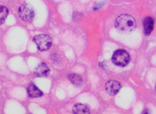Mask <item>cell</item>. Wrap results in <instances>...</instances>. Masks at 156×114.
<instances>
[{
    "instance_id": "cell-9",
    "label": "cell",
    "mask_w": 156,
    "mask_h": 114,
    "mask_svg": "<svg viewBox=\"0 0 156 114\" xmlns=\"http://www.w3.org/2000/svg\"><path fill=\"white\" fill-rule=\"evenodd\" d=\"M73 112L75 114H90V110L88 107L82 104H76L73 107Z\"/></svg>"
},
{
    "instance_id": "cell-1",
    "label": "cell",
    "mask_w": 156,
    "mask_h": 114,
    "mask_svg": "<svg viewBox=\"0 0 156 114\" xmlns=\"http://www.w3.org/2000/svg\"><path fill=\"white\" fill-rule=\"evenodd\" d=\"M115 26L119 32L129 33L136 29V23L132 16L128 14H122L116 20Z\"/></svg>"
},
{
    "instance_id": "cell-10",
    "label": "cell",
    "mask_w": 156,
    "mask_h": 114,
    "mask_svg": "<svg viewBox=\"0 0 156 114\" xmlns=\"http://www.w3.org/2000/svg\"><path fill=\"white\" fill-rule=\"evenodd\" d=\"M68 79L76 86H80L83 83L82 77L77 74H71L68 76Z\"/></svg>"
},
{
    "instance_id": "cell-3",
    "label": "cell",
    "mask_w": 156,
    "mask_h": 114,
    "mask_svg": "<svg viewBox=\"0 0 156 114\" xmlns=\"http://www.w3.org/2000/svg\"><path fill=\"white\" fill-rule=\"evenodd\" d=\"M33 41L36 44L39 50L42 52L49 50L52 44L51 37L44 34H39L34 36Z\"/></svg>"
},
{
    "instance_id": "cell-8",
    "label": "cell",
    "mask_w": 156,
    "mask_h": 114,
    "mask_svg": "<svg viewBox=\"0 0 156 114\" xmlns=\"http://www.w3.org/2000/svg\"><path fill=\"white\" fill-rule=\"evenodd\" d=\"M27 93L30 97L40 98L42 96L43 92L34 84H30L27 88Z\"/></svg>"
},
{
    "instance_id": "cell-11",
    "label": "cell",
    "mask_w": 156,
    "mask_h": 114,
    "mask_svg": "<svg viewBox=\"0 0 156 114\" xmlns=\"http://www.w3.org/2000/svg\"><path fill=\"white\" fill-rule=\"evenodd\" d=\"M0 9H1L0 22H1V24H2L5 22V20L8 17V14H9V10L4 6H1Z\"/></svg>"
},
{
    "instance_id": "cell-2",
    "label": "cell",
    "mask_w": 156,
    "mask_h": 114,
    "mask_svg": "<svg viewBox=\"0 0 156 114\" xmlns=\"http://www.w3.org/2000/svg\"><path fill=\"white\" fill-rule=\"evenodd\" d=\"M130 61V56L128 53L124 50H118L113 54L112 61L117 66L124 67L126 66Z\"/></svg>"
},
{
    "instance_id": "cell-5",
    "label": "cell",
    "mask_w": 156,
    "mask_h": 114,
    "mask_svg": "<svg viewBox=\"0 0 156 114\" xmlns=\"http://www.w3.org/2000/svg\"><path fill=\"white\" fill-rule=\"evenodd\" d=\"M121 87L120 84L115 80H110L105 85V89L107 92L108 94L111 96L115 95L117 94Z\"/></svg>"
},
{
    "instance_id": "cell-4",
    "label": "cell",
    "mask_w": 156,
    "mask_h": 114,
    "mask_svg": "<svg viewBox=\"0 0 156 114\" xmlns=\"http://www.w3.org/2000/svg\"><path fill=\"white\" fill-rule=\"evenodd\" d=\"M18 14L20 18L26 22L32 21L35 16L32 7L27 3L21 5L18 10Z\"/></svg>"
},
{
    "instance_id": "cell-12",
    "label": "cell",
    "mask_w": 156,
    "mask_h": 114,
    "mask_svg": "<svg viewBox=\"0 0 156 114\" xmlns=\"http://www.w3.org/2000/svg\"><path fill=\"white\" fill-rule=\"evenodd\" d=\"M155 88H156V86H155Z\"/></svg>"
},
{
    "instance_id": "cell-7",
    "label": "cell",
    "mask_w": 156,
    "mask_h": 114,
    "mask_svg": "<svg viewBox=\"0 0 156 114\" xmlns=\"http://www.w3.org/2000/svg\"><path fill=\"white\" fill-rule=\"evenodd\" d=\"M154 21L151 17H147L143 21L144 34L149 36L153 30Z\"/></svg>"
},
{
    "instance_id": "cell-6",
    "label": "cell",
    "mask_w": 156,
    "mask_h": 114,
    "mask_svg": "<svg viewBox=\"0 0 156 114\" xmlns=\"http://www.w3.org/2000/svg\"><path fill=\"white\" fill-rule=\"evenodd\" d=\"M50 69L47 64L44 62L40 63L34 70V74L40 77H46L50 73Z\"/></svg>"
}]
</instances>
